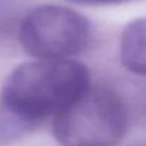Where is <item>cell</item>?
<instances>
[{"instance_id":"1","label":"cell","mask_w":146,"mask_h":146,"mask_svg":"<svg viewBox=\"0 0 146 146\" xmlns=\"http://www.w3.org/2000/svg\"><path fill=\"white\" fill-rule=\"evenodd\" d=\"M90 88L88 67L73 59H36L16 66L6 78L0 102L36 125L56 116Z\"/></svg>"},{"instance_id":"2","label":"cell","mask_w":146,"mask_h":146,"mask_svg":"<svg viewBox=\"0 0 146 146\" xmlns=\"http://www.w3.org/2000/svg\"><path fill=\"white\" fill-rule=\"evenodd\" d=\"M52 129L62 146H115L126 135V106L115 90L90 86L53 117Z\"/></svg>"},{"instance_id":"3","label":"cell","mask_w":146,"mask_h":146,"mask_svg":"<svg viewBox=\"0 0 146 146\" xmlns=\"http://www.w3.org/2000/svg\"><path fill=\"white\" fill-rule=\"evenodd\" d=\"M92 26L76 10L43 5L25 15L19 26L22 47L36 59L63 60L82 53L90 42Z\"/></svg>"},{"instance_id":"4","label":"cell","mask_w":146,"mask_h":146,"mask_svg":"<svg viewBox=\"0 0 146 146\" xmlns=\"http://www.w3.org/2000/svg\"><path fill=\"white\" fill-rule=\"evenodd\" d=\"M119 56L126 70L139 76H146V17L136 19L123 29Z\"/></svg>"},{"instance_id":"5","label":"cell","mask_w":146,"mask_h":146,"mask_svg":"<svg viewBox=\"0 0 146 146\" xmlns=\"http://www.w3.org/2000/svg\"><path fill=\"white\" fill-rule=\"evenodd\" d=\"M33 126V123L22 119L0 102V146L23 137Z\"/></svg>"},{"instance_id":"6","label":"cell","mask_w":146,"mask_h":146,"mask_svg":"<svg viewBox=\"0 0 146 146\" xmlns=\"http://www.w3.org/2000/svg\"><path fill=\"white\" fill-rule=\"evenodd\" d=\"M72 3H78V5H92V6H100V5H117L123 3L126 0H67Z\"/></svg>"}]
</instances>
